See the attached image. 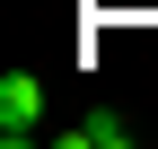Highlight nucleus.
I'll return each instance as SVG.
<instances>
[{
  "mask_svg": "<svg viewBox=\"0 0 158 149\" xmlns=\"http://www.w3.org/2000/svg\"><path fill=\"white\" fill-rule=\"evenodd\" d=\"M62 149H132V123L114 114V105H97L88 123H70V132H62Z\"/></svg>",
  "mask_w": 158,
  "mask_h": 149,
  "instance_id": "2",
  "label": "nucleus"
},
{
  "mask_svg": "<svg viewBox=\"0 0 158 149\" xmlns=\"http://www.w3.org/2000/svg\"><path fill=\"white\" fill-rule=\"evenodd\" d=\"M44 123V79L35 70H0V149H27Z\"/></svg>",
  "mask_w": 158,
  "mask_h": 149,
  "instance_id": "1",
  "label": "nucleus"
}]
</instances>
